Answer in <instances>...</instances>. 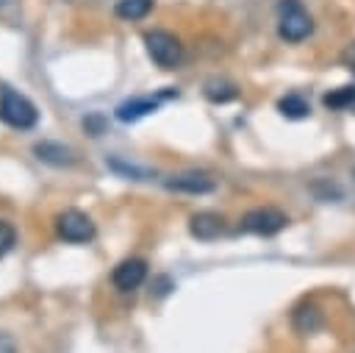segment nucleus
<instances>
[{
	"mask_svg": "<svg viewBox=\"0 0 355 353\" xmlns=\"http://www.w3.org/2000/svg\"><path fill=\"white\" fill-rule=\"evenodd\" d=\"M0 122L17 131H28L39 122V111L25 95L14 92L11 86H3L0 89Z\"/></svg>",
	"mask_w": 355,
	"mask_h": 353,
	"instance_id": "nucleus-1",
	"label": "nucleus"
},
{
	"mask_svg": "<svg viewBox=\"0 0 355 353\" xmlns=\"http://www.w3.org/2000/svg\"><path fill=\"white\" fill-rule=\"evenodd\" d=\"M313 31V19L300 0H280L277 3V33L286 42H302Z\"/></svg>",
	"mask_w": 355,
	"mask_h": 353,
	"instance_id": "nucleus-2",
	"label": "nucleus"
},
{
	"mask_svg": "<svg viewBox=\"0 0 355 353\" xmlns=\"http://www.w3.org/2000/svg\"><path fill=\"white\" fill-rule=\"evenodd\" d=\"M144 47H147V56L161 67V69H172L180 64L183 58V44L175 33L169 31H147L144 33Z\"/></svg>",
	"mask_w": 355,
	"mask_h": 353,
	"instance_id": "nucleus-3",
	"label": "nucleus"
},
{
	"mask_svg": "<svg viewBox=\"0 0 355 353\" xmlns=\"http://www.w3.org/2000/svg\"><path fill=\"white\" fill-rule=\"evenodd\" d=\"M286 225H288V217H286L280 208H272V206L250 208V211L241 217V231L258 233V236H272V233L283 231Z\"/></svg>",
	"mask_w": 355,
	"mask_h": 353,
	"instance_id": "nucleus-4",
	"label": "nucleus"
},
{
	"mask_svg": "<svg viewBox=\"0 0 355 353\" xmlns=\"http://www.w3.org/2000/svg\"><path fill=\"white\" fill-rule=\"evenodd\" d=\"M55 231L64 242H89L94 239V222L89 214L78 211V208H67L55 217Z\"/></svg>",
	"mask_w": 355,
	"mask_h": 353,
	"instance_id": "nucleus-5",
	"label": "nucleus"
},
{
	"mask_svg": "<svg viewBox=\"0 0 355 353\" xmlns=\"http://www.w3.org/2000/svg\"><path fill=\"white\" fill-rule=\"evenodd\" d=\"M144 278H147V261H144V258H136V256L119 261V264L114 267V272H111L114 286L122 289V292L139 289V286L144 284Z\"/></svg>",
	"mask_w": 355,
	"mask_h": 353,
	"instance_id": "nucleus-6",
	"label": "nucleus"
},
{
	"mask_svg": "<svg viewBox=\"0 0 355 353\" xmlns=\"http://www.w3.org/2000/svg\"><path fill=\"white\" fill-rule=\"evenodd\" d=\"M164 186L172 192H186V195H208L216 189V181L208 172H180V175H169Z\"/></svg>",
	"mask_w": 355,
	"mask_h": 353,
	"instance_id": "nucleus-7",
	"label": "nucleus"
},
{
	"mask_svg": "<svg viewBox=\"0 0 355 353\" xmlns=\"http://www.w3.org/2000/svg\"><path fill=\"white\" fill-rule=\"evenodd\" d=\"M222 231H225V217L216 214V211H197L189 220V233L194 239L208 242V239H216Z\"/></svg>",
	"mask_w": 355,
	"mask_h": 353,
	"instance_id": "nucleus-8",
	"label": "nucleus"
},
{
	"mask_svg": "<svg viewBox=\"0 0 355 353\" xmlns=\"http://www.w3.org/2000/svg\"><path fill=\"white\" fill-rule=\"evenodd\" d=\"M33 153L39 161L44 164H53V167H69L78 161L75 150L69 145H61V142H36L33 145Z\"/></svg>",
	"mask_w": 355,
	"mask_h": 353,
	"instance_id": "nucleus-9",
	"label": "nucleus"
},
{
	"mask_svg": "<svg viewBox=\"0 0 355 353\" xmlns=\"http://www.w3.org/2000/svg\"><path fill=\"white\" fill-rule=\"evenodd\" d=\"M161 106V97H130L116 106V120L119 122H136L147 114H153Z\"/></svg>",
	"mask_w": 355,
	"mask_h": 353,
	"instance_id": "nucleus-10",
	"label": "nucleus"
},
{
	"mask_svg": "<svg viewBox=\"0 0 355 353\" xmlns=\"http://www.w3.org/2000/svg\"><path fill=\"white\" fill-rule=\"evenodd\" d=\"M291 325L297 334H316L322 325H324V317L319 311V306L313 303H300L291 314Z\"/></svg>",
	"mask_w": 355,
	"mask_h": 353,
	"instance_id": "nucleus-11",
	"label": "nucleus"
},
{
	"mask_svg": "<svg viewBox=\"0 0 355 353\" xmlns=\"http://www.w3.org/2000/svg\"><path fill=\"white\" fill-rule=\"evenodd\" d=\"M150 11H153V0H116V6H114V14L128 22L144 19Z\"/></svg>",
	"mask_w": 355,
	"mask_h": 353,
	"instance_id": "nucleus-12",
	"label": "nucleus"
},
{
	"mask_svg": "<svg viewBox=\"0 0 355 353\" xmlns=\"http://www.w3.org/2000/svg\"><path fill=\"white\" fill-rule=\"evenodd\" d=\"M277 108H280V114L288 117V120H302V117H308V111H311V106H308V100H305L302 95H286V97H280V100H277Z\"/></svg>",
	"mask_w": 355,
	"mask_h": 353,
	"instance_id": "nucleus-13",
	"label": "nucleus"
},
{
	"mask_svg": "<svg viewBox=\"0 0 355 353\" xmlns=\"http://www.w3.org/2000/svg\"><path fill=\"white\" fill-rule=\"evenodd\" d=\"M322 103L327 108H349V106H355V86H338V89L327 92L322 97Z\"/></svg>",
	"mask_w": 355,
	"mask_h": 353,
	"instance_id": "nucleus-14",
	"label": "nucleus"
},
{
	"mask_svg": "<svg viewBox=\"0 0 355 353\" xmlns=\"http://www.w3.org/2000/svg\"><path fill=\"white\" fill-rule=\"evenodd\" d=\"M205 97L214 100V103H225V100H233V97H236V89H233L230 83L208 81V83H205Z\"/></svg>",
	"mask_w": 355,
	"mask_h": 353,
	"instance_id": "nucleus-15",
	"label": "nucleus"
},
{
	"mask_svg": "<svg viewBox=\"0 0 355 353\" xmlns=\"http://www.w3.org/2000/svg\"><path fill=\"white\" fill-rule=\"evenodd\" d=\"M14 242H17V231H14V225L6 222V220H0V258H3L6 253H11Z\"/></svg>",
	"mask_w": 355,
	"mask_h": 353,
	"instance_id": "nucleus-16",
	"label": "nucleus"
},
{
	"mask_svg": "<svg viewBox=\"0 0 355 353\" xmlns=\"http://www.w3.org/2000/svg\"><path fill=\"white\" fill-rule=\"evenodd\" d=\"M83 128H86L92 136H100V133H103V117H100V114L86 117V120H83Z\"/></svg>",
	"mask_w": 355,
	"mask_h": 353,
	"instance_id": "nucleus-17",
	"label": "nucleus"
},
{
	"mask_svg": "<svg viewBox=\"0 0 355 353\" xmlns=\"http://www.w3.org/2000/svg\"><path fill=\"white\" fill-rule=\"evenodd\" d=\"M0 353H17L14 339H11L8 334H3V331H0Z\"/></svg>",
	"mask_w": 355,
	"mask_h": 353,
	"instance_id": "nucleus-18",
	"label": "nucleus"
}]
</instances>
